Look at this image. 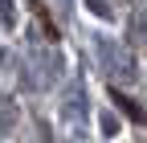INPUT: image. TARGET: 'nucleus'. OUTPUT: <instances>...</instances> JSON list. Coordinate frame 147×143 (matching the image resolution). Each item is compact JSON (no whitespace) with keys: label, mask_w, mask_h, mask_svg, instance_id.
Listing matches in <instances>:
<instances>
[{"label":"nucleus","mask_w":147,"mask_h":143,"mask_svg":"<svg viewBox=\"0 0 147 143\" xmlns=\"http://www.w3.org/2000/svg\"><path fill=\"white\" fill-rule=\"evenodd\" d=\"M115 102H123V111H127V115H131L135 123H143V111H139V106H131V102H127V98H123L119 90H115Z\"/></svg>","instance_id":"1"}]
</instances>
